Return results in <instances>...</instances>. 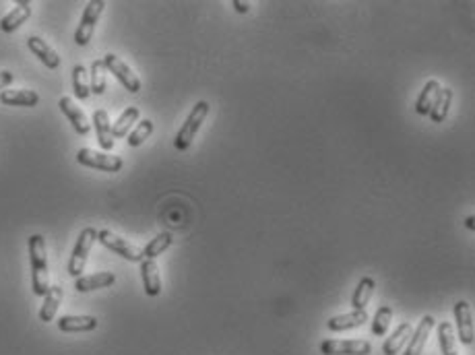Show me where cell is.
<instances>
[{
    "mask_svg": "<svg viewBox=\"0 0 475 355\" xmlns=\"http://www.w3.org/2000/svg\"><path fill=\"white\" fill-rule=\"evenodd\" d=\"M465 221H467V223H465V225H467V227H469V230H474V227H475V217H467V219H465Z\"/></svg>",
    "mask_w": 475,
    "mask_h": 355,
    "instance_id": "obj_34",
    "label": "cell"
},
{
    "mask_svg": "<svg viewBox=\"0 0 475 355\" xmlns=\"http://www.w3.org/2000/svg\"><path fill=\"white\" fill-rule=\"evenodd\" d=\"M77 162L85 167H94V169H101V171H110L116 174L124 167V162L118 155H110L104 151H94V149H79L77 153Z\"/></svg>",
    "mask_w": 475,
    "mask_h": 355,
    "instance_id": "obj_5",
    "label": "cell"
},
{
    "mask_svg": "<svg viewBox=\"0 0 475 355\" xmlns=\"http://www.w3.org/2000/svg\"><path fill=\"white\" fill-rule=\"evenodd\" d=\"M374 289H376V281L372 277H362L357 281L356 291H354V298H352V306L354 310H366V306L370 304L372 295H374Z\"/></svg>",
    "mask_w": 475,
    "mask_h": 355,
    "instance_id": "obj_24",
    "label": "cell"
},
{
    "mask_svg": "<svg viewBox=\"0 0 475 355\" xmlns=\"http://www.w3.org/2000/svg\"><path fill=\"white\" fill-rule=\"evenodd\" d=\"M440 83L438 81H434V79H430L426 85H424V89H422V94L418 97V103H415V112L420 114V116H428L430 114V110H432V106H434V101H436V97L440 94Z\"/></svg>",
    "mask_w": 475,
    "mask_h": 355,
    "instance_id": "obj_23",
    "label": "cell"
},
{
    "mask_svg": "<svg viewBox=\"0 0 475 355\" xmlns=\"http://www.w3.org/2000/svg\"><path fill=\"white\" fill-rule=\"evenodd\" d=\"M95 240H97V230L95 227H85L81 234H79V240L72 248L71 261H69V275L79 279L83 277V271H85V264H87V259H89V252L94 248Z\"/></svg>",
    "mask_w": 475,
    "mask_h": 355,
    "instance_id": "obj_3",
    "label": "cell"
},
{
    "mask_svg": "<svg viewBox=\"0 0 475 355\" xmlns=\"http://www.w3.org/2000/svg\"><path fill=\"white\" fill-rule=\"evenodd\" d=\"M106 67H104V60H94L91 64V71H89V87H91V94L104 95L106 87H108V81H106Z\"/></svg>",
    "mask_w": 475,
    "mask_h": 355,
    "instance_id": "obj_29",
    "label": "cell"
},
{
    "mask_svg": "<svg viewBox=\"0 0 475 355\" xmlns=\"http://www.w3.org/2000/svg\"><path fill=\"white\" fill-rule=\"evenodd\" d=\"M409 337H411V325L405 320V322H401V325L393 331V334L384 341V345H382V354L397 355L401 349H403L405 345H407Z\"/></svg>",
    "mask_w": 475,
    "mask_h": 355,
    "instance_id": "obj_21",
    "label": "cell"
},
{
    "mask_svg": "<svg viewBox=\"0 0 475 355\" xmlns=\"http://www.w3.org/2000/svg\"><path fill=\"white\" fill-rule=\"evenodd\" d=\"M141 277L145 293H147L149 298H157V295L162 293V277H160L157 262L145 259V261L141 262Z\"/></svg>",
    "mask_w": 475,
    "mask_h": 355,
    "instance_id": "obj_16",
    "label": "cell"
},
{
    "mask_svg": "<svg viewBox=\"0 0 475 355\" xmlns=\"http://www.w3.org/2000/svg\"><path fill=\"white\" fill-rule=\"evenodd\" d=\"M29 261H31V287L33 293L44 298L50 289V271H48L46 240L40 234L29 237Z\"/></svg>",
    "mask_w": 475,
    "mask_h": 355,
    "instance_id": "obj_1",
    "label": "cell"
},
{
    "mask_svg": "<svg viewBox=\"0 0 475 355\" xmlns=\"http://www.w3.org/2000/svg\"><path fill=\"white\" fill-rule=\"evenodd\" d=\"M452 89H449V87H442L440 89V94H438V97H436V101H434V106H432V110H430V118H432V122H445L447 120V116H449V110H451V103H452Z\"/></svg>",
    "mask_w": 475,
    "mask_h": 355,
    "instance_id": "obj_25",
    "label": "cell"
},
{
    "mask_svg": "<svg viewBox=\"0 0 475 355\" xmlns=\"http://www.w3.org/2000/svg\"><path fill=\"white\" fill-rule=\"evenodd\" d=\"M97 318L95 316H72L67 314L58 320V329L62 332H89L97 329Z\"/></svg>",
    "mask_w": 475,
    "mask_h": 355,
    "instance_id": "obj_20",
    "label": "cell"
},
{
    "mask_svg": "<svg viewBox=\"0 0 475 355\" xmlns=\"http://www.w3.org/2000/svg\"><path fill=\"white\" fill-rule=\"evenodd\" d=\"M114 283H116V275L110 273V271H104V273H95V275L79 277V279L74 281V289L81 291V293H87V291L104 289V287H110V285Z\"/></svg>",
    "mask_w": 475,
    "mask_h": 355,
    "instance_id": "obj_18",
    "label": "cell"
},
{
    "mask_svg": "<svg viewBox=\"0 0 475 355\" xmlns=\"http://www.w3.org/2000/svg\"><path fill=\"white\" fill-rule=\"evenodd\" d=\"M97 240L108 248V250H112V252H116L120 254L122 259H126V261L130 262H142L145 261V257H142V250L139 246H135V244H130L128 240H124V237L116 236L114 232H110V230H101V232H97Z\"/></svg>",
    "mask_w": 475,
    "mask_h": 355,
    "instance_id": "obj_6",
    "label": "cell"
},
{
    "mask_svg": "<svg viewBox=\"0 0 475 355\" xmlns=\"http://www.w3.org/2000/svg\"><path fill=\"white\" fill-rule=\"evenodd\" d=\"M0 101L4 106H19V108H33L40 103V95L33 89H6L0 94Z\"/></svg>",
    "mask_w": 475,
    "mask_h": 355,
    "instance_id": "obj_17",
    "label": "cell"
},
{
    "mask_svg": "<svg viewBox=\"0 0 475 355\" xmlns=\"http://www.w3.org/2000/svg\"><path fill=\"white\" fill-rule=\"evenodd\" d=\"M104 9H106V2H104V0H91V2H87V6H85V11H83V17H81V23H79L77 31H74V42H77V46H87V44L91 42L95 25L99 21Z\"/></svg>",
    "mask_w": 475,
    "mask_h": 355,
    "instance_id": "obj_4",
    "label": "cell"
},
{
    "mask_svg": "<svg viewBox=\"0 0 475 355\" xmlns=\"http://www.w3.org/2000/svg\"><path fill=\"white\" fill-rule=\"evenodd\" d=\"M234 9L238 13H248L250 11V2H240V0H234Z\"/></svg>",
    "mask_w": 475,
    "mask_h": 355,
    "instance_id": "obj_33",
    "label": "cell"
},
{
    "mask_svg": "<svg viewBox=\"0 0 475 355\" xmlns=\"http://www.w3.org/2000/svg\"><path fill=\"white\" fill-rule=\"evenodd\" d=\"M139 118H141V110H139L137 106L126 108V110L120 114V118L112 124V137H114V139H124V137L128 135V130L133 128V124L139 122Z\"/></svg>",
    "mask_w": 475,
    "mask_h": 355,
    "instance_id": "obj_22",
    "label": "cell"
},
{
    "mask_svg": "<svg viewBox=\"0 0 475 355\" xmlns=\"http://www.w3.org/2000/svg\"><path fill=\"white\" fill-rule=\"evenodd\" d=\"M13 72L11 71H0V89H6L11 83H13Z\"/></svg>",
    "mask_w": 475,
    "mask_h": 355,
    "instance_id": "obj_32",
    "label": "cell"
},
{
    "mask_svg": "<svg viewBox=\"0 0 475 355\" xmlns=\"http://www.w3.org/2000/svg\"><path fill=\"white\" fill-rule=\"evenodd\" d=\"M101 60H104L106 71L112 72L130 94H139L141 91V79L133 72V69L120 56H116V54H106Z\"/></svg>",
    "mask_w": 475,
    "mask_h": 355,
    "instance_id": "obj_7",
    "label": "cell"
},
{
    "mask_svg": "<svg viewBox=\"0 0 475 355\" xmlns=\"http://www.w3.org/2000/svg\"><path fill=\"white\" fill-rule=\"evenodd\" d=\"M391 320H393V310L389 306H380L374 314V320H372V327L370 331L374 337H384L389 332V327H391Z\"/></svg>",
    "mask_w": 475,
    "mask_h": 355,
    "instance_id": "obj_30",
    "label": "cell"
},
{
    "mask_svg": "<svg viewBox=\"0 0 475 355\" xmlns=\"http://www.w3.org/2000/svg\"><path fill=\"white\" fill-rule=\"evenodd\" d=\"M452 314H454V320H457L459 339L465 345H474V316H471V306L465 300H461V302L454 304Z\"/></svg>",
    "mask_w": 475,
    "mask_h": 355,
    "instance_id": "obj_9",
    "label": "cell"
},
{
    "mask_svg": "<svg viewBox=\"0 0 475 355\" xmlns=\"http://www.w3.org/2000/svg\"><path fill=\"white\" fill-rule=\"evenodd\" d=\"M172 244H174V236H172L169 232H164V234H160L157 237H153V240L142 248V257L149 259V261H155L160 254L166 252Z\"/></svg>",
    "mask_w": 475,
    "mask_h": 355,
    "instance_id": "obj_26",
    "label": "cell"
},
{
    "mask_svg": "<svg viewBox=\"0 0 475 355\" xmlns=\"http://www.w3.org/2000/svg\"><path fill=\"white\" fill-rule=\"evenodd\" d=\"M72 91L77 95V99H87L91 95V87H89V74L83 64H77L72 69Z\"/></svg>",
    "mask_w": 475,
    "mask_h": 355,
    "instance_id": "obj_27",
    "label": "cell"
},
{
    "mask_svg": "<svg viewBox=\"0 0 475 355\" xmlns=\"http://www.w3.org/2000/svg\"><path fill=\"white\" fill-rule=\"evenodd\" d=\"M438 345L445 355H457V337L451 322H440L438 327Z\"/></svg>",
    "mask_w": 475,
    "mask_h": 355,
    "instance_id": "obj_28",
    "label": "cell"
},
{
    "mask_svg": "<svg viewBox=\"0 0 475 355\" xmlns=\"http://www.w3.org/2000/svg\"><path fill=\"white\" fill-rule=\"evenodd\" d=\"M62 295H65V291H62L60 285H50L48 293L44 295V304L40 308V320L42 322H52L54 320L56 312H58L60 304H62Z\"/></svg>",
    "mask_w": 475,
    "mask_h": 355,
    "instance_id": "obj_19",
    "label": "cell"
},
{
    "mask_svg": "<svg viewBox=\"0 0 475 355\" xmlns=\"http://www.w3.org/2000/svg\"><path fill=\"white\" fill-rule=\"evenodd\" d=\"M207 116H209V101H199L196 106H192V112H190L186 122L182 124V128L178 130V135L174 139V147L178 151H186L189 149L192 141H194V137H196V133H199V128L207 120Z\"/></svg>",
    "mask_w": 475,
    "mask_h": 355,
    "instance_id": "obj_2",
    "label": "cell"
},
{
    "mask_svg": "<svg viewBox=\"0 0 475 355\" xmlns=\"http://www.w3.org/2000/svg\"><path fill=\"white\" fill-rule=\"evenodd\" d=\"M27 46L44 62V67L52 69V71L60 67V56L56 54V50L50 46L46 40H42L38 35H31V38H27Z\"/></svg>",
    "mask_w": 475,
    "mask_h": 355,
    "instance_id": "obj_14",
    "label": "cell"
},
{
    "mask_svg": "<svg viewBox=\"0 0 475 355\" xmlns=\"http://www.w3.org/2000/svg\"><path fill=\"white\" fill-rule=\"evenodd\" d=\"M58 106H60V110L65 112V116L69 118V122L72 124V128H74V133L77 135H81V137H85V135H89V130H91V124H89V120L85 116V112L72 101L71 97H60V101H58Z\"/></svg>",
    "mask_w": 475,
    "mask_h": 355,
    "instance_id": "obj_11",
    "label": "cell"
},
{
    "mask_svg": "<svg viewBox=\"0 0 475 355\" xmlns=\"http://www.w3.org/2000/svg\"><path fill=\"white\" fill-rule=\"evenodd\" d=\"M434 325H436L434 316L426 314V316L420 320L418 329L411 332V337H409V341H407V349H405L403 355H422V351H424V347H426L428 343V337H430V332L434 329Z\"/></svg>",
    "mask_w": 475,
    "mask_h": 355,
    "instance_id": "obj_10",
    "label": "cell"
},
{
    "mask_svg": "<svg viewBox=\"0 0 475 355\" xmlns=\"http://www.w3.org/2000/svg\"><path fill=\"white\" fill-rule=\"evenodd\" d=\"M151 133H153V122L147 118L141 120V122L137 124V128L128 135V145H130V147H141L142 142L151 137Z\"/></svg>",
    "mask_w": 475,
    "mask_h": 355,
    "instance_id": "obj_31",
    "label": "cell"
},
{
    "mask_svg": "<svg viewBox=\"0 0 475 355\" xmlns=\"http://www.w3.org/2000/svg\"><path fill=\"white\" fill-rule=\"evenodd\" d=\"M29 17H31V2H29V0H19L17 6H15L11 13H6V15L2 17L0 29H2L4 33H13V31H17Z\"/></svg>",
    "mask_w": 475,
    "mask_h": 355,
    "instance_id": "obj_13",
    "label": "cell"
},
{
    "mask_svg": "<svg viewBox=\"0 0 475 355\" xmlns=\"http://www.w3.org/2000/svg\"><path fill=\"white\" fill-rule=\"evenodd\" d=\"M366 322H368V312L366 310H354V312H347V314L332 316L331 320L327 322V329L332 332H343L350 331V329H357Z\"/></svg>",
    "mask_w": 475,
    "mask_h": 355,
    "instance_id": "obj_12",
    "label": "cell"
},
{
    "mask_svg": "<svg viewBox=\"0 0 475 355\" xmlns=\"http://www.w3.org/2000/svg\"><path fill=\"white\" fill-rule=\"evenodd\" d=\"M94 128L97 133V141L99 147L104 149V153H110L114 149V137H112V124L110 116L106 110H95L94 114Z\"/></svg>",
    "mask_w": 475,
    "mask_h": 355,
    "instance_id": "obj_15",
    "label": "cell"
},
{
    "mask_svg": "<svg viewBox=\"0 0 475 355\" xmlns=\"http://www.w3.org/2000/svg\"><path fill=\"white\" fill-rule=\"evenodd\" d=\"M320 354L323 355H370L372 345L364 339H350V341H339V339H327L320 343Z\"/></svg>",
    "mask_w": 475,
    "mask_h": 355,
    "instance_id": "obj_8",
    "label": "cell"
}]
</instances>
